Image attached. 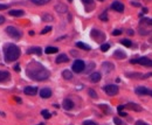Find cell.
Returning <instances> with one entry per match:
<instances>
[{
	"mask_svg": "<svg viewBox=\"0 0 152 125\" xmlns=\"http://www.w3.org/2000/svg\"><path fill=\"white\" fill-rule=\"evenodd\" d=\"M26 74L28 75L29 78L34 81H45L49 77V71L39 62L32 61L27 68H26Z\"/></svg>",
	"mask_w": 152,
	"mask_h": 125,
	"instance_id": "6da1fadb",
	"label": "cell"
},
{
	"mask_svg": "<svg viewBox=\"0 0 152 125\" xmlns=\"http://www.w3.org/2000/svg\"><path fill=\"white\" fill-rule=\"evenodd\" d=\"M20 48L15 45H12V43H8L4 47V55H5V60L7 62H13V61H17L19 57H20Z\"/></svg>",
	"mask_w": 152,
	"mask_h": 125,
	"instance_id": "7a4b0ae2",
	"label": "cell"
},
{
	"mask_svg": "<svg viewBox=\"0 0 152 125\" xmlns=\"http://www.w3.org/2000/svg\"><path fill=\"white\" fill-rule=\"evenodd\" d=\"M90 35H91V38H93L95 41H97V42H102V41L105 40V34H104L103 32L96 29V28H94V29L91 31Z\"/></svg>",
	"mask_w": 152,
	"mask_h": 125,
	"instance_id": "3957f363",
	"label": "cell"
},
{
	"mask_svg": "<svg viewBox=\"0 0 152 125\" xmlns=\"http://www.w3.org/2000/svg\"><path fill=\"white\" fill-rule=\"evenodd\" d=\"M84 69H86V64L82 60H76L73 63V71L75 73H82Z\"/></svg>",
	"mask_w": 152,
	"mask_h": 125,
	"instance_id": "277c9868",
	"label": "cell"
},
{
	"mask_svg": "<svg viewBox=\"0 0 152 125\" xmlns=\"http://www.w3.org/2000/svg\"><path fill=\"white\" fill-rule=\"evenodd\" d=\"M6 33H7L10 36L14 38L15 40H19V39L21 38V33H20V31H18L15 27H12V26H8V27L6 28Z\"/></svg>",
	"mask_w": 152,
	"mask_h": 125,
	"instance_id": "5b68a950",
	"label": "cell"
},
{
	"mask_svg": "<svg viewBox=\"0 0 152 125\" xmlns=\"http://www.w3.org/2000/svg\"><path fill=\"white\" fill-rule=\"evenodd\" d=\"M131 63H139L140 66H144V67H152V60H150L145 56H142L137 60H132Z\"/></svg>",
	"mask_w": 152,
	"mask_h": 125,
	"instance_id": "8992f818",
	"label": "cell"
},
{
	"mask_svg": "<svg viewBox=\"0 0 152 125\" xmlns=\"http://www.w3.org/2000/svg\"><path fill=\"white\" fill-rule=\"evenodd\" d=\"M104 91L109 95V96H115L118 92V87L116 84H108L104 87Z\"/></svg>",
	"mask_w": 152,
	"mask_h": 125,
	"instance_id": "52a82bcc",
	"label": "cell"
},
{
	"mask_svg": "<svg viewBox=\"0 0 152 125\" xmlns=\"http://www.w3.org/2000/svg\"><path fill=\"white\" fill-rule=\"evenodd\" d=\"M111 8H112L114 11H116V12L122 13V12L124 11V5H123L122 3H119V1H115V3H112Z\"/></svg>",
	"mask_w": 152,
	"mask_h": 125,
	"instance_id": "ba28073f",
	"label": "cell"
},
{
	"mask_svg": "<svg viewBox=\"0 0 152 125\" xmlns=\"http://www.w3.org/2000/svg\"><path fill=\"white\" fill-rule=\"evenodd\" d=\"M135 92L137 95H140V96H144V95H150V90L147 88H144V87H138L136 88Z\"/></svg>",
	"mask_w": 152,
	"mask_h": 125,
	"instance_id": "9c48e42d",
	"label": "cell"
},
{
	"mask_svg": "<svg viewBox=\"0 0 152 125\" xmlns=\"http://www.w3.org/2000/svg\"><path fill=\"white\" fill-rule=\"evenodd\" d=\"M40 96L42 98H49L52 96V90L49 88H43L40 90Z\"/></svg>",
	"mask_w": 152,
	"mask_h": 125,
	"instance_id": "30bf717a",
	"label": "cell"
},
{
	"mask_svg": "<svg viewBox=\"0 0 152 125\" xmlns=\"http://www.w3.org/2000/svg\"><path fill=\"white\" fill-rule=\"evenodd\" d=\"M24 91H25L26 95L34 96V95H36V92H38V88H35V87H26Z\"/></svg>",
	"mask_w": 152,
	"mask_h": 125,
	"instance_id": "8fae6325",
	"label": "cell"
},
{
	"mask_svg": "<svg viewBox=\"0 0 152 125\" xmlns=\"http://www.w3.org/2000/svg\"><path fill=\"white\" fill-rule=\"evenodd\" d=\"M10 77H11V75H10V73H8V71L0 70V83H1V82H6V81H8V80H10Z\"/></svg>",
	"mask_w": 152,
	"mask_h": 125,
	"instance_id": "7c38bea8",
	"label": "cell"
},
{
	"mask_svg": "<svg viewBox=\"0 0 152 125\" xmlns=\"http://www.w3.org/2000/svg\"><path fill=\"white\" fill-rule=\"evenodd\" d=\"M89 78H90V81H91V82L97 83V82H100V81H101L102 75H101L100 73H93V74L89 76Z\"/></svg>",
	"mask_w": 152,
	"mask_h": 125,
	"instance_id": "4fadbf2b",
	"label": "cell"
},
{
	"mask_svg": "<svg viewBox=\"0 0 152 125\" xmlns=\"http://www.w3.org/2000/svg\"><path fill=\"white\" fill-rule=\"evenodd\" d=\"M62 106L66 109V110H71L73 108H74V103H73V101L71 99H64L63 101V103H62Z\"/></svg>",
	"mask_w": 152,
	"mask_h": 125,
	"instance_id": "5bb4252c",
	"label": "cell"
},
{
	"mask_svg": "<svg viewBox=\"0 0 152 125\" xmlns=\"http://www.w3.org/2000/svg\"><path fill=\"white\" fill-rule=\"evenodd\" d=\"M8 14L12 15V17H22V15L25 14V12L21 11V10H11V11L8 12Z\"/></svg>",
	"mask_w": 152,
	"mask_h": 125,
	"instance_id": "9a60e30c",
	"label": "cell"
},
{
	"mask_svg": "<svg viewBox=\"0 0 152 125\" xmlns=\"http://www.w3.org/2000/svg\"><path fill=\"white\" fill-rule=\"evenodd\" d=\"M68 61H69V57L66 54H61L56 57V63H64V62H68Z\"/></svg>",
	"mask_w": 152,
	"mask_h": 125,
	"instance_id": "2e32d148",
	"label": "cell"
},
{
	"mask_svg": "<svg viewBox=\"0 0 152 125\" xmlns=\"http://www.w3.org/2000/svg\"><path fill=\"white\" fill-rule=\"evenodd\" d=\"M124 108H129V109L135 110V111H142V110H143L139 105H137V104H135V103H128V104L124 105Z\"/></svg>",
	"mask_w": 152,
	"mask_h": 125,
	"instance_id": "e0dca14e",
	"label": "cell"
},
{
	"mask_svg": "<svg viewBox=\"0 0 152 125\" xmlns=\"http://www.w3.org/2000/svg\"><path fill=\"white\" fill-rule=\"evenodd\" d=\"M55 10H56V12H59V13H66L67 10H68V7H67L66 5H63V4H57V5L55 6Z\"/></svg>",
	"mask_w": 152,
	"mask_h": 125,
	"instance_id": "ac0fdd59",
	"label": "cell"
},
{
	"mask_svg": "<svg viewBox=\"0 0 152 125\" xmlns=\"http://www.w3.org/2000/svg\"><path fill=\"white\" fill-rule=\"evenodd\" d=\"M42 50L40 47H33V48H29L27 50V54H38V55H41Z\"/></svg>",
	"mask_w": 152,
	"mask_h": 125,
	"instance_id": "d6986e66",
	"label": "cell"
},
{
	"mask_svg": "<svg viewBox=\"0 0 152 125\" xmlns=\"http://www.w3.org/2000/svg\"><path fill=\"white\" fill-rule=\"evenodd\" d=\"M114 56L116 57V59H118V60H123V59H125V53L124 52H122V50H116L115 53H114Z\"/></svg>",
	"mask_w": 152,
	"mask_h": 125,
	"instance_id": "ffe728a7",
	"label": "cell"
},
{
	"mask_svg": "<svg viewBox=\"0 0 152 125\" xmlns=\"http://www.w3.org/2000/svg\"><path fill=\"white\" fill-rule=\"evenodd\" d=\"M62 77L64 80H71L73 78V73L70 70H63L62 71Z\"/></svg>",
	"mask_w": 152,
	"mask_h": 125,
	"instance_id": "44dd1931",
	"label": "cell"
},
{
	"mask_svg": "<svg viewBox=\"0 0 152 125\" xmlns=\"http://www.w3.org/2000/svg\"><path fill=\"white\" fill-rule=\"evenodd\" d=\"M76 47H79L83 50H90V46H88L87 43H83V42H76Z\"/></svg>",
	"mask_w": 152,
	"mask_h": 125,
	"instance_id": "7402d4cb",
	"label": "cell"
},
{
	"mask_svg": "<svg viewBox=\"0 0 152 125\" xmlns=\"http://www.w3.org/2000/svg\"><path fill=\"white\" fill-rule=\"evenodd\" d=\"M31 1L33 3V4H35V5H39V6H41V5H46V4H48L50 0H31Z\"/></svg>",
	"mask_w": 152,
	"mask_h": 125,
	"instance_id": "603a6c76",
	"label": "cell"
},
{
	"mask_svg": "<svg viewBox=\"0 0 152 125\" xmlns=\"http://www.w3.org/2000/svg\"><path fill=\"white\" fill-rule=\"evenodd\" d=\"M103 69L107 70V71L112 70V69H114V64L110 63V62H104V63H103Z\"/></svg>",
	"mask_w": 152,
	"mask_h": 125,
	"instance_id": "cb8c5ba5",
	"label": "cell"
},
{
	"mask_svg": "<svg viewBox=\"0 0 152 125\" xmlns=\"http://www.w3.org/2000/svg\"><path fill=\"white\" fill-rule=\"evenodd\" d=\"M45 52L47 54H55V53H57V48L56 47H47Z\"/></svg>",
	"mask_w": 152,
	"mask_h": 125,
	"instance_id": "d4e9b609",
	"label": "cell"
},
{
	"mask_svg": "<svg viewBox=\"0 0 152 125\" xmlns=\"http://www.w3.org/2000/svg\"><path fill=\"white\" fill-rule=\"evenodd\" d=\"M41 115H42V117H43L45 119H49L50 116H52L50 112H49L48 110H42V111H41Z\"/></svg>",
	"mask_w": 152,
	"mask_h": 125,
	"instance_id": "484cf974",
	"label": "cell"
},
{
	"mask_svg": "<svg viewBox=\"0 0 152 125\" xmlns=\"http://www.w3.org/2000/svg\"><path fill=\"white\" fill-rule=\"evenodd\" d=\"M121 42H122V45H124V46H126V47H131V46H132V42H131L130 40H128V39H124V40H122Z\"/></svg>",
	"mask_w": 152,
	"mask_h": 125,
	"instance_id": "4316f807",
	"label": "cell"
},
{
	"mask_svg": "<svg viewBox=\"0 0 152 125\" xmlns=\"http://www.w3.org/2000/svg\"><path fill=\"white\" fill-rule=\"evenodd\" d=\"M109 48H110V45H109V43H103V45L101 46V50H102V52H107V50H109Z\"/></svg>",
	"mask_w": 152,
	"mask_h": 125,
	"instance_id": "83f0119b",
	"label": "cell"
},
{
	"mask_svg": "<svg viewBox=\"0 0 152 125\" xmlns=\"http://www.w3.org/2000/svg\"><path fill=\"white\" fill-rule=\"evenodd\" d=\"M100 19H101L102 21H107V20H108V14H107V11L100 15Z\"/></svg>",
	"mask_w": 152,
	"mask_h": 125,
	"instance_id": "f1b7e54d",
	"label": "cell"
},
{
	"mask_svg": "<svg viewBox=\"0 0 152 125\" xmlns=\"http://www.w3.org/2000/svg\"><path fill=\"white\" fill-rule=\"evenodd\" d=\"M42 19H43V21H52V20H53V17L49 15V14H45V15L42 17Z\"/></svg>",
	"mask_w": 152,
	"mask_h": 125,
	"instance_id": "f546056e",
	"label": "cell"
},
{
	"mask_svg": "<svg viewBox=\"0 0 152 125\" xmlns=\"http://www.w3.org/2000/svg\"><path fill=\"white\" fill-rule=\"evenodd\" d=\"M88 92H89V95H90L93 98H97V95H96L95 90H93V89H89V90H88Z\"/></svg>",
	"mask_w": 152,
	"mask_h": 125,
	"instance_id": "4dcf8cb0",
	"label": "cell"
},
{
	"mask_svg": "<svg viewBox=\"0 0 152 125\" xmlns=\"http://www.w3.org/2000/svg\"><path fill=\"white\" fill-rule=\"evenodd\" d=\"M100 108H101V109H103L105 113H110V109H109L107 105H103V104H101V105H100Z\"/></svg>",
	"mask_w": 152,
	"mask_h": 125,
	"instance_id": "1f68e13d",
	"label": "cell"
},
{
	"mask_svg": "<svg viewBox=\"0 0 152 125\" xmlns=\"http://www.w3.org/2000/svg\"><path fill=\"white\" fill-rule=\"evenodd\" d=\"M50 31H52V27H50V26H47V27H45V29L41 31V34H46V33H48V32H50Z\"/></svg>",
	"mask_w": 152,
	"mask_h": 125,
	"instance_id": "d6a6232c",
	"label": "cell"
},
{
	"mask_svg": "<svg viewBox=\"0 0 152 125\" xmlns=\"http://www.w3.org/2000/svg\"><path fill=\"white\" fill-rule=\"evenodd\" d=\"M83 125H97V124L91 120H86V122H83Z\"/></svg>",
	"mask_w": 152,
	"mask_h": 125,
	"instance_id": "836d02e7",
	"label": "cell"
},
{
	"mask_svg": "<svg viewBox=\"0 0 152 125\" xmlns=\"http://www.w3.org/2000/svg\"><path fill=\"white\" fill-rule=\"evenodd\" d=\"M114 122H115L116 125H123V123H122V120L119 118H114Z\"/></svg>",
	"mask_w": 152,
	"mask_h": 125,
	"instance_id": "e575fe53",
	"label": "cell"
},
{
	"mask_svg": "<svg viewBox=\"0 0 152 125\" xmlns=\"http://www.w3.org/2000/svg\"><path fill=\"white\" fill-rule=\"evenodd\" d=\"M8 8V5H4V4H0V11L3 10H7Z\"/></svg>",
	"mask_w": 152,
	"mask_h": 125,
	"instance_id": "d590c367",
	"label": "cell"
},
{
	"mask_svg": "<svg viewBox=\"0 0 152 125\" xmlns=\"http://www.w3.org/2000/svg\"><path fill=\"white\" fill-rule=\"evenodd\" d=\"M112 34H114V35H121V34H122V31H121V29H116V31L112 32Z\"/></svg>",
	"mask_w": 152,
	"mask_h": 125,
	"instance_id": "8d00e7d4",
	"label": "cell"
},
{
	"mask_svg": "<svg viewBox=\"0 0 152 125\" xmlns=\"http://www.w3.org/2000/svg\"><path fill=\"white\" fill-rule=\"evenodd\" d=\"M144 21H145V22H146L147 25H150V26H152V18H151V19H145Z\"/></svg>",
	"mask_w": 152,
	"mask_h": 125,
	"instance_id": "74e56055",
	"label": "cell"
},
{
	"mask_svg": "<svg viewBox=\"0 0 152 125\" xmlns=\"http://www.w3.org/2000/svg\"><path fill=\"white\" fill-rule=\"evenodd\" d=\"M82 3H83V4H86V5H89V4H91V3H93V0H82Z\"/></svg>",
	"mask_w": 152,
	"mask_h": 125,
	"instance_id": "f35d334b",
	"label": "cell"
},
{
	"mask_svg": "<svg viewBox=\"0 0 152 125\" xmlns=\"http://www.w3.org/2000/svg\"><path fill=\"white\" fill-rule=\"evenodd\" d=\"M136 125H147V124L144 123L143 120H138V122H136Z\"/></svg>",
	"mask_w": 152,
	"mask_h": 125,
	"instance_id": "ab89813d",
	"label": "cell"
},
{
	"mask_svg": "<svg viewBox=\"0 0 152 125\" xmlns=\"http://www.w3.org/2000/svg\"><path fill=\"white\" fill-rule=\"evenodd\" d=\"M4 22H5V18L0 15V25H1V24H4Z\"/></svg>",
	"mask_w": 152,
	"mask_h": 125,
	"instance_id": "60d3db41",
	"label": "cell"
},
{
	"mask_svg": "<svg viewBox=\"0 0 152 125\" xmlns=\"http://www.w3.org/2000/svg\"><path fill=\"white\" fill-rule=\"evenodd\" d=\"M123 109H124V105H119V106L117 108V110H118V111H122Z\"/></svg>",
	"mask_w": 152,
	"mask_h": 125,
	"instance_id": "b9f144b4",
	"label": "cell"
},
{
	"mask_svg": "<svg viewBox=\"0 0 152 125\" xmlns=\"http://www.w3.org/2000/svg\"><path fill=\"white\" fill-rule=\"evenodd\" d=\"M118 113H119L121 116H126V113H125V112H124L123 110H122V111H118Z\"/></svg>",
	"mask_w": 152,
	"mask_h": 125,
	"instance_id": "7bdbcfd3",
	"label": "cell"
},
{
	"mask_svg": "<svg viewBox=\"0 0 152 125\" xmlns=\"http://www.w3.org/2000/svg\"><path fill=\"white\" fill-rule=\"evenodd\" d=\"M14 99H15V101H17V102H18V103H21V99H20V98H19V97H15V98H14Z\"/></svg>",
	"mask_w": 152,
	"mask_h": 125,
	"instance_id": "ee69618b",
	"label": "cell"
},
{
	"mask_svg": "<svg viewBox=\"0 0 152 125\" xmlns=\"http://www.w3.org/2000/svg\"><path fill=\"white\" fill-rule=\"evenodd\" d=\"M15 70H17V71H19V70H20V68H19V66H15Z\"/></svg>",
	"mask_w": 152,
	"mask_h": 125,
	"instance_id": "f6af8a7d",
	"label": "cell"
},
{
	"mask_svg": "<svg viewBox=\"0 0 152 125\" xmlns=\"http://www.w3.org/2000/svg\"><path fill=\"white\" fill-rule=\"evenodd\" d=\"M150 95H151V96H152V91H150Z\"/></svg>",
	"mask_w": 152,
	"mask_h": 125,
	"instance_id": "bcb514c9",
	"label": "cell"
},
{
	"mask_svg": "<svg viewBox=\"0 0 152 125\" xmlns=\"http://www.w3.org/2000/svg\"><path fill=\"white\" fill-rule=\"evenodd\" d=\"M68 1H69V3H71V1H73V0H68Z\"/></svg>",
	"mask_w": 152,
	"mask_h": 125,
	"instance_id": "7dc6e473",
	"label": "cell"
},
{
	"mask_svg": "<svg viewBox=\"0 0 152 125\" xmlns=\"http://www.w3.org/2000/svg\"><path fill=\"white\" fill-rule=\"evenodd\" d=\"M98 1H104V0H98Z\"/></svg>",
	"mask_w": 152,
	"mask_h": 125,
	"instance_id": "c3c4849f",
	"label": "cell"
},
{
	"mask_svg": "<svg viewBox=\"0 0 152 125\" xmlns=\"http://www.w3.org/2000/svg\"><path fill=\"white\" fill-rule=\"evenodd\" d=\"M149 75H150V76H152V73H151V74H149Z\"/></svg>",
	"mask_w": 152,
	"mask_h": 125,
	"instance_id": "681fc988",
	"label": "cell"
},
{
	"mask_svg": "<svg viewBox=\"0 0 152 125\" xmlns=\"http://www.w3.org/2000/svg\"><path fill=\"white\" fill-rule=\"evenodd\" d=\"M150 41H151V42H152V39H150Z\"/></svg>",
	"mask_w": 152,
	"mask_h": 125,
	"instance_id": "f907efd6",
	"label": "cell"
},
{
	"mask_svg": "<svg viewBox=\"0 0 152 125\" xmlns=\"http://www.w3.org/2000/svg\"><path fill=\"white\" fill-rule=\"evenodd\" d=\"M40 125H45V124H40Z\"/></svg>",
	"mask_w": 152,
	"mask_h": 125,
	"instance_id": "816d5d0a",
	"label": "cell"
}]
</instances>
